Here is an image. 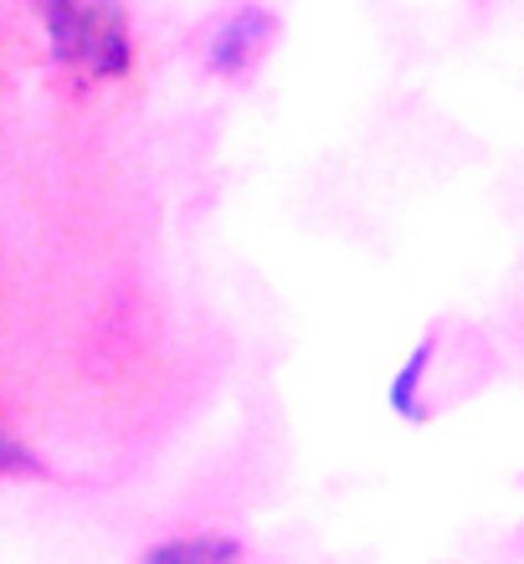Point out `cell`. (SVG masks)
Segmentation results:
<instances>
[{
  "instance_id": "5b68a950",
  "label": "cell",
  "mask_w": 524,
  "mask_h": 564,
  "mask_svg": "<svg viewBox=\"0 0 524 564\" xmlns=\"http://www.w3.org/2000/svg\"><path fill=\"white\" fill-rule=\"evenodd\" d=\"M0 473H42V467H36V457H26V452L0 431Z\"/></svg>"
},
{
  "instance_id": "3957f363",
  "label": "cell",
  "mask_w": 524,
  "mask_h": 564,
  "mask_svg": "<svg viewBox=\"0 0 524 564\" xmlns=\"http://www.w3.org/2000/svg\"><path fill=\"white\" fill-rule=\"evenodd\" d=\"M237 539H175L150 550V560H237Z\"/></svg>"
},
{
  "instance_id": "277c9868",
  "label": "cell",
  "mask_w": 524,
  "mask_h": 564,
  "mask_svg": "<svg viewBox=\"0 0 524 564\" xmlns=\"http://www.w3.org/2000/svg\"><path fill=\"white\" fill-rule=\"evenodd\" d=\"M427 349H432V344H421L417 355H411V365H406V375L391 386V405L406 411V416H417V386H421V370H427Z\"/></svg>"
},
{
  "instance_id": "7a4b0ae2",
  "label": "cell",
  "mask_w": 524,
  "mask_h": 564,
  "mask_svg": "<svg viewBox=\"0 0 524 564\" xmlns=\"http://www.w3.org/2000/svg\"><path fill=\"white\" fill-rule=\"evenodd\" d=\"M278 36V21H272L263 6H242L237 15H226L216 42H211V67L216 73H247L263 52L272 46Z\"/></svg>"
},
{
  "instance_id": "6da1fadb",
  "label": "cell",
  "mask_w": 524,
  "mask_h": 564,
  "mask_svg": "<svg viewBox=\"0 0 524 564\" xmlns=\"http://www.w3.org/2000/svg\"><path fill=\"white\" fill-rule=\"evenodd\" d=\"M52 31V52L67 67H88L98 77L129 73V21L119 0H36Z\"/></svg>"
}]
</instances>
